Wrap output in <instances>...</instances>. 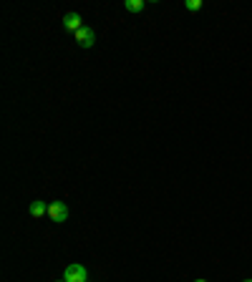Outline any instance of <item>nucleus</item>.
Listing matches in <instances>:
<instances>
[{
	"mask_svg": "<svg viewBox=\"0 0 252 282\" xmlns=\"http://www.w3.org/2000/svg\"><path fill=\"white\" fill-rule=\"evenodd\" d=\"M63 280L66 282H88V272H86L83 265L73 262V265H68V267L63 270Z\"/></svg>",
	"mask_w": 252,
	"mask_h": 282,
	"instance_id": "1",
	"label": "nucleus"
},
{
	"mask_svg": "<svg viewBox=\"0 0 252 282\" xmlns=\"http://www.w3.org/2000/svg\"><path fill=\"white\" fill-rule=\"evenodd\" d=\"M76 43H78L81 48H91V46L96 43V30L88 28V25H83V28L76 33Z\"/></svg>",
	"mask_w": 252,
	"mask_h": 282,
	"instance_id": "2",
	"label": "nucleus"
},
{
	"mask_svg": "<svg viewBox=\"0 0 252 282\" xmlns=\"http://www.w3.org/2000/svg\"><path fill=\"white\" fill-rule=\"evenodd\" d=\"M48 217L56 222V224H61L68 219V207H66V202H51L48 204Z\"/></svg>",
	"mask_w": 252,
	"mask_h": 282,
	"instance_id": "3",
	"label": "nucleus"
},
{
	"mask_svg": "<svg viewBox=\"0 0 252 282\" xmlns=\"http://www.w3.org/2000/svg\"><path fill=\"white\" fill-rule=\"evenodd\" d=\"M63 28L76 36V33L83 28V18H81L78 13H66V15H63Z\"/></svg>",
	"mask_w": 252,
	"mask_h": 282,
	"instance_id": "4",
	"label": "nucleus"
},
{
	"mask_svg": "<svg viewBox=\"0 0 252 282\" xmlns=\"http://www.w3.org/2000/svg\"><path fill=\"white\" fill-rule=\"evenodd\" d=\"M28 211H30V217H43V214H48V204L41 202V199H36V202H30Z\"/></svg>",
	"mask_w": 252,
	"mask_h": 282,
	"instance_id": "5",
	"label": "nucleus"
},
{
	"mask_svg": "<svg viewBox=\"0 0 252 282\" xmlns=\"http://www.w3.org/2000/svg\"><path fill=\"white\" fill-rule=\"evenodd\" d=\"M124 8L129 10V13H141V10L146 8V3H144V0H126Z\"/></svg>",
	"mask_w": 252,
	"mask_h": 282,
	"instance_id": "6",
	"label": "nucleus"
},
{
	"mask_svg": "<svg viewBox=\"0 0 252 282\" xmlns=\"http://www.w3.org/2000/svg\"><path fill=\"white\" fill-rule=\"evenodd\" d=\"M202 5H204L202 0H187V3H184V8H187V10H192V13L202 10Z\"/></svg>",
	"mask_w": 252,
	"mask_h": 282,
	"instance_id": "7",
	"label": "nucleus"
},
{
	"mask_svg": "<svg viewBox=\"0 0 252 282\" xmlns=\"http://www.w3.org/2000/svg\"><path fill=\"white\" fill-rule=\"evenodd\" d=\"M194 282H207V280H194Z\"/></svg>",
	"mask_w": 252,
	"mask_h": 282,
	"instance_id": "8",
	"label": "nucleus"
},
{
	"mask_svg": "<svg viewBox=\"0 0 252 282\" xmlns=\"http://www.w3.org/2000/svg\"><path fill=\"white\" fill-rule=\"evenodd\" d=\"M242 282H252V280H242Z\"/></svg>",
	"mask_w": 252,
	"mask_h": 282,
	"instance_id": "9",
	"label": "nucleus"
},
{
	"mask_svg": "<svg viewBox=\"0 0 252 282\" xmlns=\"http://www.w3.org/2000/svg\"><path fill=\"white\" fill-rule=\"evenodd\" d=\"M58 282H66V280H58Z\"/></svg>",
	"mask_w": 252,
	"mask_h": 282,
	"instance_id": "10",
	"label": "nucleus"
}]
</instances>
